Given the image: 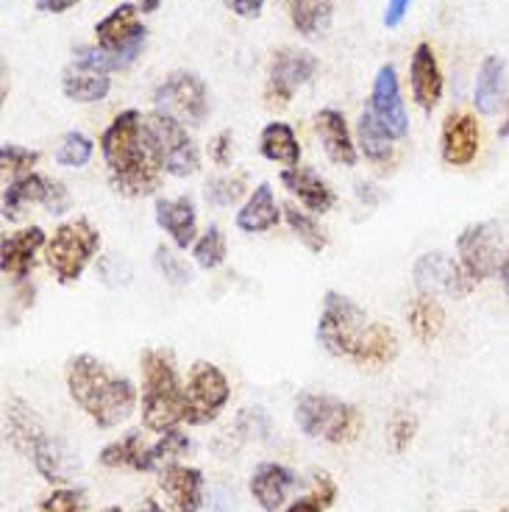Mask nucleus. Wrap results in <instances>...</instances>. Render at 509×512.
<instances>
[{"mask_svg": "<svg viewBox=\"0 0 509 512\" xmlns=\"http://www.w3.org/2000/svg\"><path fill=\"white\" fill-rule=\"evenodd\" d=\"M67 390L101 429L120 426L137 407L134 382L92 354H78L67 362Z\"/></svg>", "mask_w": 509, "mask_h": 512, "instance_id": "1", "label": "nucleus"}, {"mask_svg": "<svg viewBox=\"0 0 509 512\" xmlns=\"http://www.w3.org/2000/svg\"><path fill=\"white\" fill-rule=\"evenodd\" d=\"M415 432H418V418L412 412L398 410L393 415V421L387 426V437L393 443L395 454H404L409 448V443L415 440Z\"/></svg>", "mask_w": 509, "mask_h": 512, "instance_id": "42", "label": "nucleus"}, {"mask_svg": "<svg viewBox=\"0 0 509 512\" xmlns=\"http://www.w3.org/2000/svg\"><path fill=\"white\" fill-rule=\"evenodd\" d=\"M301 432L326 443H351L362 432V412L343 398L326 393H304L295 404Z\"/></svg>", "mask_w": 509, "mask_h": 512, "instance_id": "5", "label": "nucleus"}, {"mask_svg": "<svg viewBox=\"0 0 509 512\" xmlns=\"http://www.w3.org/2000/svg\"><path fill=\"white\" fill-rule=\"evenodd\" d=\"M357 148L370 162H390L393 159V137L382 128L376 115L370 112V106L359 115L357 123Z\"/></svg>", "mask_w": 509, "mask_h": 512, "instance_id": "33", "label": "nucleus"}, {"mask_svg": "<svg viewBox=\"0 0 509 512\" xmlns=\"http://www.w3.org/2000/svg\"><path fill=\"white\" fill-rule=\"evenodd\" d=\"M31 460L37 465L39 476L45 482H51V485H67L81 468L78 457L67 448V443L59 440V437L48 435V432L37 440V446L31 451Z\"/></svg>", "mask_w": 509, "mask_h": 512, "instance_id": "21", "label": "nucleus"}, {"mask_svg": "<svg viewBox=\"0 0 509 512\" xmlns=\"http://www.w3.org/2000/svg\"><path fill=\"white\" fill-rule=\"evenodd\" d=\"M190 451V437L181 432L179 426L176 429H167L162 432V437L148 446V454H145V471H162L165 465H173V462L184 457Z\"/></svg>", "mask_w": 509, "mask_h": 512, "instance_id": "35", "label": "nucleus"}, {"mask_svg": "<svg viewBox=\"0 0 509 512\" xmlns=\"http://www.w3.org/2000/svg\"><path fill=\"white\" fill-rule=\"evenodd\" d=\"M498 137H509V109H507V117H504V126L498 128Z\"/></svg>", "mask_w": 509, "mask_h": 512, "instance_id": "55", "label": "nucleus"}, {"mask_svg": "<svg viewBox=\"0 0 509 512\" xmlns=\"http://www.w3.org/2000/svg\"><path fill=\"white\" fill-rule=\"evenodd\" d=\"M284 220H287V226L295 231V237L301 240V243L312 251V254H320V251H326V245H329V237H326V231L320 229V223L315 218H309L306 212H301L298 206L287 204L284 209Z\"/></svg>", "mask_w": 509, "mask_h": 512, "instance_id": "36", "label": "nucleus"}, {"mask_svg": "<svg viewBox=\"0 0 509 512\" xmlns=\"http://www.w3.org/2000/svg\"><path fill=\"white\" fill-rule=\"evenodd\" d=\"M407 320L418 343H432L434 337L443 332V326H446V312H443L440 301L434 295H420V298L412 301Z\"/></svg>", "mask_w": 509, "mask_h": 512, "instance_id": "32", "label": "nucleus"}, {"mask_svg": "<svg viewBox=\"0 0 509 512\" xmlns=\"http://www.w3.org/2000/svg\"><path fill=\"white\" fill-rule=\"evenodd\" d=\"M84 510V499L78 490H53L48 499L42 501V512H81Z\"/></svg>", "mask_w": 509, "mask_h": 512, "instance_id": "43", "label": "nucleus"}, {"mask_svg": "<svg viewBox=\"0 0 509 512\" xmlns=\"http://www.w3.org/2000/svg\"><path fill=\"white\" fill-rule=\"evenodd\" d=\"M48 195V176H39V173H28L14 179L6 190H3V218L6 220H20L23 218V209L28 204H42Z\"/></svg>", "mask_w": 509, "mask_h": 512, "instance_id": "30", "label": "nucleus"}, {"mask_svg": "<svg viewBox=\"0 0 509 512\" xmlns=\"http://www.w3.org/2000/svg\"><path fill=\"white\" fill-rule=\"evenodd\" d=\"M223 3H226L231 12L237 14V17H245V20L259 17V14H262V9H265V0H223Z\"/></svg>", "mask_w": 509, "mask_h": 512, "instance_id": "49", "label": "nucleus"}, {"mask_svg": "<svg viewBox=\"0 0 509 512\" xmlns=\"http://www.w3.org/2000/svg\"><path fill=\"white\" fill-rule=\"evenodd\" d=\"M159 490L165 493L170 512H198L204 504V474L187 465H165L159 474Z\"/></svg>", "mask_w": 509, "mask_h": 512, "instance_id": "17", "label": "nucleus"}, {"mask_svg": "<svg viewBox=\"0 0 509 512\" xmlns=\"http://www.w3.org/2000/svg\"><path fill=\"white\" fill-rule=\"evenodd\" d=\"M95 37H98V48L103 51H142L148 31L140 23L137 6L123 3L95 26Z\"/></svg>", "mask_w": 509, "mask_h": 512, "instance_id": "14", "label": "nucleus"}, {"mask_svg": "<svg viewBox=\"0 0 509 512\" xmlns=\"http://www.w3.org/2000/svg\"><path fill=\"white\" fill-rule=\"evenodd\" d=\"M159 6H162V0H140V9H142V14H151V12H156V9H159Z\"/></svg>", "mask_w": 509, "mask_h": 512, "instance_id": "52", "label": "nucleus"}, {"mask_svg": "<svg viewBox=\"0 0 509 512\" xmlns=\"http://www.w3.org/2000/svg\"><path fill=\"white\" fill-rule=\"evenodd\" d=\"M209 156H212V162L220 167H229L231 165V131H220L212 145H209Z\"/></svg>", "mask_w": 509, "mask_h": 512, "instance_id": "47", "label": "nucleus"}, {"mask_svg": "<svg viewBox=\"0 0 509 512\" xmlns=\"http://www.w3.org/2000/svg\"><path fill=\"white\" fill-rule=\"evenodd\" d=\"M479 145H482V134H479L476 117L468 112H448L443 134H440L443 162L451 167L471 165L479 154Z\"/></svg>", "mask_w": 509, "mask_h": 512, "instance_id": "16", "label": "nucleus"}, {"mask_svg": "<svg viewBox=\"0 0 509 512\" xmlns=\"http://www.w3.org/2000/svg\"><path fill=\"white\" fill-rule=\"evenodd\" d=\"M142 120L137 109H126L109 123L101 137V154L112 176V187L126 198H145L159 190V167L142 140Z\"/></svg>", "mask_w": 509, "mask_h": 512, "instance_id": "2", "label": "nucleus"}, {"mask_svg": "<svg viewBox=\"0 0 509 512\" xmlns=\"http://www.w3.org/2000/svg\"><path fill=\"white\" fill-rule=\"evenodd\" d=\"M318 70V59L306 51H293V48H284V51L273 53V62H270V81H268V101L287 106L293 92L298 87H304L309 78L315 76Z\"/></svg>", "mask_w": 509, "mask_h": 512, "instance_id": "12", "label": "nucleus"}, {"mask_svg": "<svg viewBox=\"0 0 509 512\" xmlns=\"http://www.w3.org/2000/svg\"><path fill=\"white\" fill-rule=\"evenodd\" d=\"M153 265L159 268V273L165 276L167 282L176 284V287L192 282L190 265H187V262H184V259H181L176 251H173V248H167V245H159V248H156Z\"/></svg>", "mask_w": 509, "mask_h": 512, "instance_id": "41", "label": "nucleus"}, {"mask_svg": "<svg viewBox=\"0 0 509 512\" xmlns=\"http://www.w3.org/2000/svg\"><path fill=\"white\" fill-rule=\"evenodd\" d=\"M101 248V234L87 218L62 223L45 245V259L59 284H76Z\"/></svg>", "mask_w": 509, "mask_h": 512, "instance_id": "6", "label": "nucleus"}, {"mask_svg": "<svg viewBox=\"0 0 509 512\" xmlns=\"http://www.w3.org/2000/svg\"><path fill=\"white\" fill-rule=\"evenodd\" d=\"M245 192H248V176H245V173H234V176H215V179L206 181V187H204L206 201L215 206H234Z\"/></svg>", "mask_w": 509, "mask_h": 512, "instance_id": "37", "label": "nucleus"}, {"mask_svg": "<svg viewBox=\"0 0 509 512\" xmlns=\"http://www.w3.org/2000/svg\"><path fill=\"white\" fill-rule=\"evenodd\" d=\"M498 276H501V284H504V290H507L509 295V256L504 259V265H501V270H498Z\"/></svg>", "mask_w": 509, "mask_h": 512, "instance_id": "53", "label": "nucleus"}, {"mask_svg": "<svg viewBox=\"0 0 509 512\" xmlns=\"http://www.w3.org/2000/svg\"><path fill=\"white\" fill-rule=\"evenodd\" d=\"M70 192H67V187H64L62 181L56 179H48V195H45V201H42V206L51 212V215H64V212H70Z\"/></svg>", "mask_w": 509, "mask_h": 512, "instance_id": "44", "label": "nucleus"}, {"mask_svg": "<svg viewBox=\"0 0 509 512\" xmlns=\"http://www.w3.org/2000/svg\"><path fill=\"white\" fill-rule=\"evenodd\" d=\"M231 387L229 379L223 371L212 365V362H195L184 384V404H187V415L184 421L190 426H204V423L215 421L229 404Z\"/></svg>", "mask_w": 509, "mask_h": 512, "instance_id": "8", "label": "nucleus"}, {"mask_svg": "<svg viewBox=\"0 0 509 512\" xmlns=\"http://www.w3.org/2000/svg\"><path fill=\"white\" fill-rule=\"evenodd\" d=\"M370 112L382 123V128L393 137L401 140L407 137L409 117L407 106L401 101V87H398V73L393 64H382L376 81H373V95H370Z\"/></svg>", "mask_w": 509, "mask_h": 512, "instance_id": "13", "label": "nucleus"}, {"mask_svg": "<svg viewBox=\"0 0 509 512\" xmlns=\"http://www.w3.org/2000/svg\"><path fill=\"white\" fill-rule=\"evenodd\" d=\"M95 154V145L81 131H67L56 148V162L62 167H84Z\"/></svg>", "mask_w": 509, "mask_h": 512, "instance_id": "39", "label": "nucleus"}, {"mask_svg": "<svg viewBox=\"0 0 509 512\" xmlns=\"http://www.w3.org/2000/svg\"><path fill=\"white\" fill-rule=\"evenodd\" d=\"M39 162V151L23 148V145H14V142H3L0 148V165L6 173H12L14 179L34 173V167Z\"/></svg>", "mask_w": 509, "mask_h": 512, "instance_id": "40", "label": "nucleus"}, {"mask_svg": "<svg viewBox=\"0 0 509 512\" xmlns=\"http://www.w3.org/2000/svg\"><path fill=\"white\" fill-rule=\"evenodd\" d=\"M281 184L287 187V190L293 192L295 198L301 201V204L309 209V212H329L334 201H337V195L329 187V181L318 176L312 167H287L284 173H281Z\"/></svg>", "mask_w": 509, "mask_h": 512, "instance_id": "22", "label": "nucleus"}, {"mask_svg": "<svg viewBox=\"0 0 509 512\" xmlns=\"http://www.w3.org/2000/svg\"><path fill=\"white\" fill-rule=\"evenodd\" d=\"M78 0H37L39 12H51V14H62L67 9H73Z\"/></svg>", "mask_w": 509, "mask_h": 512, "instance_id": "50", "label": "nucleus"}, {"mask_svg": "<svg viewBox=\"0 0 509 512\" xmlns=\"http://www.w3.org/2000/svg\"><path fill=\"white\" fill-rule=\"evenodd\" d=\"M3 426H6V440L12 443L17 451H34L37 440L45 435L42 423L34 415V410L23 404L20 398H9L6 401V415H3Z\"/></svg>", "mask_w": 509, "mask_h": 512, "instance_id": "26", "label": "nucleus"}, {"mask_svg": "<svg viewBox=\"0 0 509 512\" xmlns=\"http://www.w3.org/2000/svg\"><path fill=\"white\" fill-rule=\"evenodd\" d=\"M103 512H126V510H120V507H109V510H103Z\"/></svg>", "mask_w": 509, "mask_h": 512, "instance_id": "56", "label": "nucleus"}, {"mask_svg": "<svg viewBox=\"0 0 509 512\" xmlns=\"http://www.w3.org/2000/svg\"><path fill=\"white\" fill-rule=\"evenodd\" d=\"M504 98V59L501 56H487L479 67L476 87H473V106L484 117L496 115Z\"/></svg>", "mask_w": 509, "mask_h": 512, "instance_id": "28", "label": "nucleus"}, {"mask_svg": "<svg viewBox=\"0 0 509 512\" xmlns=\"http://www.w3.org/2000/svg\"><path fill=\"white\" fill-rule=\"evenodd\" d=\"M409 84H412L415 103L429 115L443 98V73H440V64H437V56H434V48L429 42H420L418 48L412 51Z\"/></svg>", "mask_w": 509, "mask_h": 512, "instance_id": "18", "label": "nucleus"}, {"mask_svg": "<svg viewBox=\"0 0 509 512\" xmlns=\"http://www.w3.org/2000/svg\"><path fill=\"white\" fill-rule=\"evenodd\" d=\"M259 151L268 162L284 167H298L301 162V142L287 123H268L259 134Z\"/></svg>", "mask_w": 509, "mask_h": 512, "instance_id": "29", "label": "nucleus"}, {"mask_svg": "<svg viewBox=\"0 0 509 512\" xmlns=\"http://www.w3.org/2000/svg\"><path fill=\"white\" fill-rule=\"evenodd\" d=\"M62 90L70 101L95 103L109 95L112 78H109V73H101V70H92L87 64L73 62L62 73Z\"/></svg>", "mask_w": 509, "mask_h": 512, "instance_id": "25", "label": "nucleus"}, {"mask_svg": "<svg viewBox=\"0 0 509 512\" xmlns=\"http://www.w3.org/2000/svg\"><path fill=\"white\" fill-rule=\"evenodd\" d=\"M459 265L471 276L473 282H484L496 276L504 265V240L496 223H471L457 237Z\"/></svg>", "mask_w": 509, "mask_h": 512, "instance_id": "9", "label": "nucleus"}, {"mask_svg": "<svg viewBox=\"0 0 509 512\" xmlns=\"http://www.w3.org/2000/svg\"><path fill=\"white\" fill-rule=\"evenodd\" d=\"M309 485H312V499L320 501L323 510L334 504V499H337V485H334V479L326 471H315Z\"/></svg>", "mask_w": 509, "mask_h": 512, "instance_id": "46", "label": "nucleus"}, {"mask_svg": "<svg viewBox=\"0 0 509 512\" xmlns=\"http://www.w3.org/2000/svg\"><path fill=\"white\" fill-rule=\"evenodd\" d=\"M295 485L298 479L290 468H284L279 462H265L251 476V496L265 512H276Z\"/></svg>", "mask_w": 509, "mask_h": 512, "instance_id": "23", "label": "nucleus"}, {"mask_svg": "<svg viewBox=\"0 0 509 512\" xmlns=\"http://www.w3.org/2000/svg\"><path fill=\"white\" fill-rule=\"evenodd\" d=\"M45 245H48V237L39 226L6 234L3 243H0V270H3V276L17 284L26 282L31 270H34L39 248H45Z\"/></svg>", "mask_w": 509, "mask_h": 512, "instance_id": "15", "label": "nucleus"}, {"mask_svg": "<svg viewBox=\"0 0 509 512\" xmlns=\"http://www.w3.org/2000/svg\"><path fill=\"white\" fill-rule=\"evenodd\" d=\"M142 371V421L151 432L176 429L184 415V384L179 382L176 357L170 348H145L140 354Z\"/></svg>", "mask_w": 509, "mask_h": 512, "instance_id": "3", "label": "nucleus"}, {"mask_svg": "<svg viewBox=\"0 0 509 512\" xmlns=\"http://www.w3.org/2000/svg\"><path fill=\"white\" fill-rule=\"evenodd\" d=\"M156 223L181 251L198 243V218H195V204L190 195L156 198Z\"/></svg>", "mask_w": 509, "mask_h": 512, "instance_id": "20", "label": "nucleus"}, {"mask_svg": "<svg viewBox=\"0 0 509 512\" xmlns=\"http://www.w3.org/2000/svg\"><path fill=\"white\" fill-rule=\"evenodd\" d=\"M153 101L159 109H165L170 115L187 120L192 126H201L209 115V90H206L204 78L179 70L156 87Z\"/></svg>", "mask_w": 509, "mask_h": 512, "instance_id": "10", "label": "nucleus"}, {"mask_svg": "<svg viewBox=\"0 0 509 512\" xmlns=\"http://www.w3.org/2000/svg\"><path fill=\"white\" fill-rule=\"evenodd\" d=\"M501 512H509V507H507V510H501Z\"/></svg>", "mask_w": 509, "mask_h": 512, "instance_id": "57", "label": "nucleus"}, {"mask_svg": "<svg viewBox=\"0 0 509 512\" xmlns=\"http://www.w3.org/2000/svg\"><path fill=\"white\" fill-rule=\"evenodd\" d=\"M192 256L198 262V268L215 270L226 262V237L217 226H209V229L198 237V243L192 245Z\"/></svg>", "mask_w": 509, "mask_h": 512, "instance_id": "38", "label": "nucleus"}, {"mask_svg": "<svg viewBox=\"0 0 509 512\" xmlns=\"http://www.w3.org/2000/svg\"><path fill=\"white\" fill-rule=\"evenodd\" d=\"M287 512H323V507H320V501H315L312 496H306V499L293 501V507Z\"/></svg>", "mask_w": 509, "mask_h": 512, "instance_id": "51", "label": "nucleus"}, {"mask_svg": "<svg viewBox=\"0 0 509 512\" xmlns=\"http://www.w3.org/2000/svg\"><path fill=\"white\" fill-rule=\"evenodd\" d=\"M398 357V337L387 323H368V329L359 340L354 362L362 368H382Z\"/></svg>", "mask_w": 509, "mask_h": 512, "instance_id": "27", "label": "nucleus"}, {"mask_svg": "<svg viewBox=\"0 0 509 512\" xmlns=\"http://www.w3.org/2000/svg\"><path fill=\"white\" fill-rule=\"evenodd\" d=\"M409 6H412V0H387V9H384V26L387 28H398L404 23V17H407Z\"/></svg>", "mask_w": 509, "mask_h": 512, "instance_id": "48", "label": "nucleus"}, {"mask_svg": "<svg viewBox=\"0 0 509 512\" xmlns=\"http://www.w3.org/2000/svg\"><path fill=\"white\" fill-rule=\"evenodd\" d=\"M279 220L281 212L270 184H259L237 212V229L245 231V234H262V231L279 226Z\"/></svg>", "mask_w": 509, "mask_h": 512, "instance_id": "24", "label": "nucleus"}, {"mask_svg": "<svg viewBox=\"0 0 509 512\" xmlns=\"http://www.w3.org/2000/svg\"><path fill=\"white\" fill-rule=\"evenodd\" d=\"M365 329H368V315L357 301H351L337 290L323 295L318 320V343L323 351H329L331 357L354 359Z\"/></svg>", "mask_w": 509, "mask_h": 512, "instance_id": "7", "label": "nucleus"}, {"mask_svg": "<svg viewBox=\"0 0 509 512\" xmlns=\"http://www.w3.org/2000/svg\"><path fill=\"white\" fill-rule=\"evenodd\" d=\"M137 512H165V510H162V507H159L156 501L148 499V501H142V507Z\"/></svg>", "mask_w": 509, "mask_h": 512, "instance_id": "54", "label": "nucleus"}, {"mask_svg": "<svg viewBox=\"0 0 509 512\" xmlns=\"http://www.w3.org/2000/svg\"><path fill=\"white\" fill-rule=\"evenodd\" d=\"M315 134H318L323 151L334 165H357L359 148L354 137H351V131H348V123H345V115L340 109H320L315 115Z\"/></svg>", "mask_w": 509, "mask_h": 512, "instance_id": "19", "label": "nucleus"}, {"mask_svg": "<svg viewBox=\"0 0 509 512\" xmlns=\"http://www.w3.org/2000/svg\"><path fill=\"white\" fill-rule=\"evenodd\" d=\"M412 273H415V282H418V290L423 295L443 293L462 298V295H468L476 287V282L465 273V268L457 265L454 259H448L446 254H440V251L420 256Z\"/></svg>", "mask_w": 509, "mask_h": 512, "instance_id": "11", "label": "nucleus"}, {"mask_svg": "<svg viewBox=\"0 0 509 512\" xmlns=\"http://www.w3.org/2000/svg\"><path fill=\"white\" fill-rule=\"evenodd\" d=\"M290 23L301 37H318L331 26V0H284Z\"/></svg>", "mask_w": 509, "mask_h": 512, "instance_id": "31", "label": "nucleus"}, {"mask_svg": "<svg viewBox=\"0 0 509 512\" xmlns=\"http://www.w3.org/2000/svg\"><path fill=\"white\" fill-rule=\"evenodd\" d=\"M142 140H145L153 165L167 176L187 179L192 173H198L201 154H198L195 142L176 115H170L165 109L151 112L142 120Z\"/></svg>", "mask_w": 509, "mask_h": 512, "instance_id": "4", "label": "nucleus"}, {"mask_svg": "<svg viewBox=\"0 0 509 512\" xmlns=\"http://www.w3.org/2000/svg\"><path fill=\"white\" fill-rule=\"evenodd\" d=\"M145 454H148V446L142 440L140 432H128L126 437H120L115 443L101 451V465L106 468H134V471H145Z\"/></svg>", "mask_w": 509, "mask_h": 512, "instance_id": "34", "label": "nucleus"}, {"mask_svg": "<svg viewBox=\"0 0 509 512\" xmlns=\"http://www.w3.org/2000/svg\"><path fill=\"white\" fill-rule=\"evenodd\" d=\"M237 432H242V437H265L268 418L262 415V410H242L237 418Z\"/></svg>", "mask_w": 509, "mask_h": 512, "instance_id": "45", "label": "nucleus"}]
</instances>
